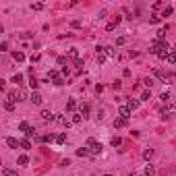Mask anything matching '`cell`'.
I'll return each mask as SVG.
<instances>
[{
    "instance_id": "obj_17",
    "label": "cell",
    "mask_w": 176,
    "mask_h": 176,
    "mask_svg": "<svg viewBox=\"0 0 176 176\" xmlns=\"http://www.w3.org/2000/svg\"><path fill=\"white\" fill-rule=\"evenodd\" d=\"M29 87H31L33 91H37V87H39V81H37L35 77H31V79H29Z\"/></svg>"
},
{
    "instance_id": "obj_33",
    "label": "cell",
    "mask_w": 176,
    "mask_h": 176,
    "mask_svg": "<svg viewBox=\"0 0 176 176\" xmlns=\"http://www.w3.org/2000/svg\"><path fill=\"white\" fill-rule=\"evenodd\" d=\"M153 174H156V170H153V166H147V168H145V176H153Z\"/></svg>"
},
{
    "instance_id": "obj_25",
    "label": "cell",
    "mask_w": 176,
    "mask_h": 176,
    "mask_svg": "<svg viewBox=\"0 0 176 176\" xmlns=\"http://www.w3.org/2000/svg\"><path fill=\"white\" fill-rule=\"evenodd\" d=\"M2 174H4V176H19V174H17V170H13V168H4V170H2Z\"/></svg>"
},
{
    "instance_id": "obj_1",
    "label": "cell",
    "mask_w": 176,
    "mask_h": 176,
    "mask_svg": "<svg viewBox=\"0 0 176 176\" xmlns=\"http://www.w3.org/2000/svg\"><path fill=\"white\" fill-rule=\"evenodd\" d=\"M85 147L89 149V153H93V156H95V153H102V143H100V141H95L93 137H91V139H87Z\"/></svg>"
},
{
    "instance_id": "obj_38",
    "label": "cell",
    "mask_w": 176,
    "mask_h": 176,
    "mask_svg": "<svg viewBox=\"0 0 176 176\" xmlns=\"http://www.w3.org/2000/svg\"><path fill=\"white\" fill-rule=\"evenodd\" d=\"M112 145H114V147L122 145V139H120V137H114V139H112Z\"/></svg>"
},
{
    "instance_id": "obj_19",
    "label": "cell",
    "mask_w": 176,
    "mask_h": 176,
    "mask_svg": "<svg viewBox=\"0 0 176 176\" xmlns=\"http://www.w3.org/2000/svg\"><path fill=\"white\" fill-rule=\"evenodd\" d=\"M13 58H15L17 62H23V60H25V54H23V52H13Z\"/></svg>"
},
{
    "instance_id": "obj_43",
    "label": "cell",
    "mask_w": 176,
    "mask_h": 176,
    "mask_svg": "<svg viewBox=\"0 0 176 176\" xmlns=\"http://www.w3.org/2000/svg\"><path fill=\"white\" fill-rule=\"evenodd\" d=\"M104 60H106V54H97V62H100V64H102V62H104Z\"/></svg>"
},
{
    "instance_id": "obj_32",
    "label": "cell",
    "mask_w": 176,
    "mask_h": 176,
    "mask_svg": "<svg viewBox=\"0 0 176 176\" xmlns=\"http://www.w3.org/2000/svg\"><path fill=\"white\" fill-rule=\"evenodd\" d=\"M151 156H153V149H145L143 151V158L145 160H151Z\"/></svg>"
},
{
    "instance_id": "obj_23",
    "label": "cell",
    "mask_w": 176,
    "mask_h": 176,
    "mask_svg": "<svg viewBox=\"0 0 176 176\" xmlns=\"http://www.w3.org/2000/svg\"><path fill=\"white\" fill-rule=\"evenodd\" d=\"M75 108H77V100H69V102H67V110H69V112H73Z\"/></svg>"
},
{
    "instance_id": "obj_41",
    "label": "cell",
    "mask_w": 176,
    "mask_h": 176,
    "mask_svg": "<svg viewBox=\"0 0 176 176\" xmlns=\"http://www.w3.org/2000/svg\"><path fill=\"white\" fill-rule=\"evenodd\" d=\"M6 50H8V43L2 41V43H0V52H6Z\"/></svg>"
},
{
    "instance_id": "obj_22",
    "label": "cell",
    "mask_w": 176,
    "mask_h": 176,
    "mask_svg": "<svg viewBox=\"0 0 176 176\" xmlns=\"http://www.w3.org/2000/svg\"><path fill=\"white\" fill-rule=\"evenodd\" d=\"M160 21H162V15H151V19H149V23H151V25H158Z\"/></svg>"
},
{
    "instance_id": "obj_37",
    "label": "cell",
    "mask_w": 176,
    "mask_h": 176,
    "mask_svg": "<svg viewBox=\"0 0 176 176\" xmlns=\"http://www.w3.org/2000/svg\"><path fill=\"white\" fill-rule=\"evenodd\" d=\"M81 118H83V116H81L79 112H77V114H73V122H75V124H79V122H81Z\"/></svg>"
},
{
    "instance_id": "obj_40",
    "label": "cell",
    "mask_w": 176,
    "mask_h": 176,
    "mask_svg": "<svg viewBox=\"0 0 176 176\" xmlns=\"http://www.w3.org/2000/svg\"><path fill=\"white\" fill-rule=\"evenodd\" d=\"M120 85H122V81H120V79H116V81L112 83V87H114V89H120Z\"/></svg>"
},
{
    "instance_id": "obj_42",
    "label": "cell",
    "mask_w": 176,
    "mask_h": 176,
    "mask_svg": "<svg viewBox=\"0 0 176 176\" xmlns=\"http://www.w3.org/2000/svg\"><path fill=\"white\" fill-rule=\"evenodd\" d=\"M41 8H43V4H41V2H37V4H33V11H41Z\"/></svg>"
},
{
    "instance_id": "obj_27",
    "label": "cell",
    "mask_w": 176,
    "mask_h": 176,
    "mask_svg": "<svg viewBox=\"0 0 176 176\" xmlns=\"http://www.w3.org/2000/svg\"><path fill=\"white\" fill-rule=\"evenodd\" d=\"M69 56L75 58V60H79V50H77V48H71V50H69Z\"/></svg>"
},
{
    "instance_id": "obj_44",
    "label": "cell",
    "mask_w": 176,
    "mask_h": 176,
    "mask_svg": "<svg viewBox=\"0 0 176 176\" xmlns=\"http://www.w3.org/2000/svg\"><path fill=\"white\" fill-rule=\"evenodd\" d=\"M75 67H79V69H83V60L79 58V60H75Z\"/></svg>"
},
{
    "instance_id": "obj_28",
    "label": "cell",
    "mask_w": 176,
    "mask_h": 176,
    "mask_svg": "<svg viewBox=\"0 0 176 176\" xmlns=\"http://www.w3.org/2000/svg\"><path fill=\"white\" fill-rule=\"evenodd\" d=\"M160 100H162L164 104H168V102H170V93H168V91H162V93H160Z\"/></svg>"
},
{
    "instance_id": "obj_13",
    "label": "cell",
    "mask_w": 176,
    "mask_h": 176,
    "mask_svg": "<svg viewBox=\"0 0 176 176\" xmlns=\"http://www.w3.org/2000/svg\"><path fill=\"white\" fill-rule=\"evenodd\" d=\"M79 114H81L83 118H87V116H89V104H81V110H79Z\"/></svg>"
},
{
    "instance_id": "obj_39",
    "label": "cell",
    "mask_w": 176,
    "mask_h": 176,
    "mask_svg": "<svg viewBox=\"0 0 176 176\" xmlns=\"http://www.w3.org/2000/svg\"><path fill=\"white\" fill-rule=\"evenodd\" d=\"M116 29V23H114V21H112V23H108L106 25V31H114Z\"/></svg>"
},
{
    "instance_id": "obj_8",
    "label": "cell",
    "mask_w": 176,
    "mask_h": 176,
    "mask_svg": "<svg viewBox=\"0 0 176 176\" xmlns=\"http://www.w3.org/2000/svg\"><path fill=\"white\" fill-rule=\"evenodd\" d=\"M174 112H176V106H166L162 110V118H170V114H174Z\"/></svg>"
},
{
    "instance_id": "obj_36",
    "label": "cell",
    "mask_w": 176,
    "mask_h": 176,
    "mask_svg": "<svg viewBox=\"0 0 176 176\" xmlns=\"http://www.w3.org/2000/svg\"><path fill=\"white\" fill-rule=\"evenodd\" d=\"M143 85H145V87H151V85H153V79L145 77V79H143Z\"/></svg>"
},
{
    "instance_id": "obj_4",
    "label": "cell",
    "mask_w": 176,
    "mask_h": 176,
    "mask_svg": "<svg viewBox=\"0 0 176 176\" xmlns=\"http://www.w3.org/2000/svg\"><path fill=\"white\" fill-rule=\"evenodd\" d=\"M29 100H31V102H33L35 106H41V102H43V97H41V93H39V91H31Z\"/></svg>"
},
{
    "instance_id": "obj_18",
    "label": "cell",
    "mask_w": 176,
    "mask_h": 176,
    "mask_svg": "<svg viewBox=\"0 0 176 176\" xmlns=\"http://www.w3.org/2000/svg\"><path fill=\"white\" fill-rule=\"evenodd\" d=\"M77 156H79V158L89 156V149H87V147H79V149H77Z\"/></svg>"
},
{
    "instance_id": "obj_24",
    "label": "cell",
    "mask_w": 176,
    "mask_h": 176,
    "mask_svg": "<svg viewBox=\"0 0 176 176\" xmlns=\"http://www.w3.org/2000/svg\"><path fill=\"white\" fill-rule=\"evenodd\" d=\"M29 128H31V124H29V122H21V124H19V130H21V133H27Z\"/></svg>"
},
{
    "instance_id": "obj_15",
    "label": "cell",
    "mask_w": 176,
    "mask_h": 176,
    "mask_svg": "<svg viewBox=\"0 0 176 176\" xmlns=\"http://www.w3.org/2000/svg\"><path fill=\"white\" fill-rule=\"evenodd\" d=\"M4 110H6V112H15V102L4 100Z\"/></svg>"
},
{
    "instance_id": "obj_31",
    "label": "cell",
    "mask_w": 176,
    "mask_h": 176,
    "mask_svg": "<svg viewBox=\"0 0 176 176\" xmlns=\"http://www.w3.org/2000/svg\"><path fill=\"white\" fill-rule=\"evenodd\" d=\"M172 13H174V8H172V6H166V8L162 11V17H170Z\"/></svg>"
},
{
    "instance_id": "obj_35",
    "label": "cell",
    "mask_w": 176,
    "mask_h": 176,
    "mask_svg": "<svg viewBox=\"0 0 176 176\" xmlns=\"http://www.w3.org/2000/svg\"><path fill=\"white\" fill-rule=\"evenodd\" d=\"M25 137H27V139H31V137H35V128H33V126H31V128L27 130V133H25Z\"/></svg>"
},
{
    "instance_id": "obj_7",
    "label": "cell",
    "mask_w": 176,
    "mask_h": 176,
    "mask_svg": "<svg viewBox=\"0 0 176 176\" xmlns=\"http://www.w3.org/2000/svg\"><path fill=\"white\" fill-rule=\"evenodd\" d=\"M6 145H8L11 149H17V147H21V141L15 139V137H6Z\"/></svg>"
},
{
    "instance_id": "obj_34",
    "label": "cell",
    "mask_w": 176,
    "mask_h": 176,
    "mask_svg": "<svg viewBox=\"0 0 176 176\" xmlns=\"http://www.w3.org/2000/svg\"><path fill=\"white\" fill-rule=\"evenodd\" d=\"M141 100H143V102H149V100H151V91H143Z\"/></svg>"
},
{
    "instance_id": "obj_14",
    "label": "cell",
    "mask_w": 176,
    "mask_h": 176,
    "mask_svg": "<svg viewBox=\"0 0 176 176\" xmlns=\"http://www.w3.org/2000/svg\"><path fill=\"white\" fill-rule=\"evenodd\" d=\"M126 108L130 110V112L137 110V108H139V100H128V102H126Z\"/></svg>"
},
{
    "instance_id": "obj_11",
    "label": "cell",
    "mask_w": 176,
    "mask_h": 176,
    "mask_svg": "<svg viewBox=\"0 0 176 176\" xmlns=\"http://www.w3.org/2000/svg\"><path fill=\"white\" fill-rule=\"evenodd\" d=\"M126 124H128L126 118H120V116H118V118L114 120V128H122V126H126Z\"/></svg>"
},
{
    "instance_id": "obj_29",
    "label": "cell",
    "mask_w": 176,
    "mask_h": 176,
    "mask_svg": "<svg viewBox=\"0 0 176 176\" xmlns=\"http://www.w3.org/2000/svg\"><path fill=\"white\" fill-rule=\"evenodd\" d=\"M21 147L23 149H31V141L29 139H21Z\"/></svg>"
},
{
    "instance_id": "obj_46",
    "label": "cell",
    "mask_w": 176,
    "mask_h": 176,
    "mask_svg": "<svg viewBox=\"0 0 176 176\" xmlns=\"http://www.w3.org/2000/svg\"><path fill=\"white\" fill-rule=\"evenodd\" d=\"M104 176H112V174H104Z\"/></svg>"
},
{
    "instance_id": "obj_2",
    "label": "cell",
    "mask_w": 176,
    "mask_h": 176,
    "mask_svg": "<svg viewBox=\"0 0 176 176\" xmlns=\"http://www.w3.org/2000/svg\"><path fill=\"white\" fill-rule=\"evenodd\" d=\"M164 48H168V43H166L164 39H156V41L151 43V48H149V52L158 56V52H160V50H164Z\"/></svg>"
},
{
    "instance_id": "obj_21",
    "label": "cell",
    "mask_w": 176,
    "mask_h": 176,
    "mask_svg": "<svg viewBox=\"0 0 176 176\" xmlns=\"http://www.w3.org/2000/svg\"><path fill=\"white\" fill-rule=\"evenodd\" d=\"M13 83H17V85H21V83H23V75H21V73H17V75H13V79H11Z\"/></svg>"
},
{
    "instance_id": "obj_5",
    "label": "cell",
    "mask_w": 176,
    "mask_h": 176,
    "mask_svg": "<svg viewBox=\"0 0 176 176\" xmlns=\"http://www.w3.org/2000/svg\"><path fill=\"white\" fill-rule=\"evenodd\" d=\"M43 120H46V122H52V120H56V114H52L50 112V110H41V114H39Z\"/></svg>"
},
{
    "instance_id": "obj_20",
    "label": "cell",
    "mask_w": 176,
    "mask_h": 176,
    "mask_svg": "<svg viewBox=\"0 0 176 176\" xmlns=\"http://www.w3.org/2000/svg\"><path fill=\"white\" fill-rule=\"evenodd\" d=\"M17 164H19V166H27V164H29V158H27V156H19Z\"/></svg>"
},
{
    "instance_id": "obj_30",
    "label": "cell",
    "mask_w": 176,
    "mask_h": 176,
    "mask_svg": "<svg viewBox=\"0 0 176 176\" xmlns=\"http://www.w3.org/2000/svg\"><path fill=\"white\" fill-rule=\"evenodd\" d=\"M56 64H58V67H64V64H67V58H64V56H58V58H56ZM64 69H67V67H64Z\"/></svg>"
},
{
    "instance_id": "obj_10",
    "label": "cell",
    "mask_w": 176,
    "mask_h": 176,
    "mask_svg": "<svg viewBox=\"0 0 176 176\" xmlns=\"http://www.w3.org/2000/svg\"><path fill=\"white\" fill-rule=\"evenodd\" d=\"M56 122H58L60 126H67V128L71 126V122L67 120V116H62V114H56Z\"/></svg>"
},
{
    "instance_id": "obj_16",
    "label": "cell",
    "mask_w": 176,
    "mask_h": 176,
    "mask_svg": "<svg viewBox=\"0 0 176 176\" xmlns=\"http://www.w3.org/2000/svg\"><path fill=\"white\" fill-rule=\"evenodd\" d=\"M168 52H170V46L164 48V50H160V52H158V58H160V60H166V58H168Z\"/></svg>"
},
{
    "instance_id": "obj_45",
    "label": "cell",
    "mask_w": 176,
    "mask_h": 176,
    "mask_svg": "<svg viewBox=\"0 0 176 176\" xmlns=\"http://www.w3.org/2000/svg\"><path fill=\"white\" fill-rule=\"evenodd\" d=\"M124 41H126V37H118V39H116V43H118V46H122Z\"/></svg>"
},
{
    "instance_id": "obj_9",
    "label": "cell",
    "mask_w": 176,
    "mask_h": 176,
    "mask_svg": "<svg viewBox=\"0 0 176 176\" xmlns=\"http://www.w3.org/2000/svg\"><path fill=\"white\" fill-rule=\"evenodd\" d=\"M118 116H120V118H126V120H128V116H130V110H128L126 106H120V108H118Z\"/></svg>"
},
{
    "instance_id": "obj_12",
    "label": "cell",
    "mask_w": 176,
    "mask_h": 176,
    "mask_svg": "<svg viewBox=\"0 0 176 176\" xmlns=\"http://www.w3.org/2000/svg\"><path fill=\"white\" fill-rule=\"evenodd\" d=\"M104 54H106V56H110V58H114V56H116L114 46H104Z\"/></svg>"
},
{
    "instance_id": "obj_6",
    "label": "cell",
    "mask_w": 176,
    "mask_h": 176,
    "mask_svg": "<svg viewBox=\"0 0 176 176\" xmlns=\"http://www.w3.org/2000/svg\"><path fill=\"white\" fill-rule=\"evenodd\" d=\"M166 62H168V64H174V62H176V46H170V52H168Z\"/></svg>"
},
{
    "instance_id": "obj_26",
    "label": "cell",
    "mask_w": 176,
    "mask_h": 176,
    "mask_svg": "<svg viewBox=\"0 0 176 176\" xmlns=\"http://www.w3.org/2000/svg\"><path fill=\"white\" fill-rule=\"evenodd\" d=\"M56 143H58V145H62V143H67V133H60V135L56 137Z\"/></svg>"
},
{
    "instance_id": "obj_3",
    "label": "cell",
    "mask_w": 176,
    "mask_h": 176,
    "mask_svg": "<svg viewBox=\"0 0 176 176\" xmlns=\"http://www.w3.org/2000/svg\"><path fill=\"white\" fill-rule=\"evenodd\" d=\"M48 77L52 79V83H54L56 87H60V85H64V77H62V75L58 73V71H50V73H48Z\"/></svg>"
}]
</instances>
